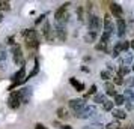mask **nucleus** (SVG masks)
Returning a JSON list of instances; mask_svg holds the SVG:
<instances>
[{"label": "nucleus", "mask_w": 134, "mask_h": 129, "mask_svg": "<svg viewBox=\"0 0 134 129\" xmlns=\"http://www.w3.org/2000/svg\"><path fill=\"white\" fill-rule=\"evenodd\" d=\"M23 36L26 38V45H27V48L30 50H35L38 48V36H36V30H33V29H27V30L23 32Z\"/></svg>", "instance_id": "1"}, {"label": "nucleus", "mask_w": 134, "mask_h": 129, "mask_svg": "<svg viewBox=\"0 0 134 129\" xmlns=\"http://www.w3.org/2000/svg\"><path fill=\"white\" fill-rule=\"evenodd\" d=\"M11 80H12V86L9 87V90L12 92L15 86H20V84H23V83L26 81V66H21V68H20L18 71L12 75V78H11Z\"/></svg>", "instance_id": "2"}, {"label": "nucleus", "mask_w": 134, "mask_h": 129, "mask_svg": "<svg viewBox=\"0 0 134 129\" xmlns=\"http://www.w3.org/2000/svg\"><path fill=\"white\" fill-rule=\"evenodd\" d=\"M97 116V107L95 105H86L85 108L79 113H75V117L79 119H91Z\"/></svg>", "instance_id": "3"}, {"label": "nucleus", "mask_w": 134, "mask_h": 129, "mask_svg": "<svg viewBox=\"0 0 134 129\" xmlns=\"http://www.w3.org/2000/svg\"><path fill=\"white\" fill-rule=\"evenodd\" d=\"M11 53H12L14 63H15L17 66H23V63H24V56H23L21 47H20L18 44H15V45H14V48L11 50Z\"/></svg>", "instance_id": "4"}, {"label": "nucleus", "mask_w": 134, "mask_h": 129, "mask_svg": "<svg viewBox=\"0 0 134 129\" xmlns=\"http://www.w3.org/2000/svg\"><path fill=\"white\" fill-rule=\"evenodd\" d=\"M66 6H68V5H63V6H60V8H59V9L54 12L56 23H60V24H65V23H66V20H68Z\"/></svg>", "instance_id": "5"}, {"label": "nucleus", "mask_w": 134, "mask_h": 129, "mask_svg": "<svg viewBox=\"0 0 134 129\" xmlns=\"http://www.w3.org/2000/svg\"><path fill=\"white\" fill-rule=\"evenodd\" d=\"M87 26H89V32H95L98 33V30H101V18L97 17V15H91L89 20H87Z\"/></svg>", "instance_id": "6"}, {"label": "nucleus", "mask_w": 134, "mask_h": 129, "mask_svg": "<svg viewBox=\"0 0 134 129\" xmlns=\"http://www.w3.org/2000/svg\"><path fill=\"white\" fill-rule=\"evenodd\" d=\"M86 107V101L83 98H75L69 101V108L74 111V113H79Z\"/></svg>", "instance_id": "7"}, {"label": "nucleus", "mask_w": 134, "mask_h": 129, "mask_svg": "<svg viewBox=\"0 0 134 129\" xmlns=\"http://www.w3.org/2000/svg\"><path fill=\"white\" fill-rule=\"evenodd\" d=\"M18 95H20V101L23 104H29V101L32 98V87L30 86L23 87L21 90H18Z\"/></svg>", "instance_id": "8"}, {"label": "nucleus", "mask_w": 134, "mask_h": 129, "mask_svg": "<svg viewBox=\"0 0 134 129\" xmlns=\"http://www.w3.org/2000/svg\"><path fill=\"white\" fill-rule=\"evenodd\" d=\"M20 104H21V101H20V95L18 92H14L11 93V96H9V99H8V105L12 108V110H17L20 107Z\"/></svg>", "instance_id": "9"}, {"label": "nucleus", "mask_w": 134, "mask_h": 129, "mask_svg": "<svg viewBox=\"0 0 134 129\" xmlns=\"http://www.w3.org/2000/svg\"><path fill=\"white\" fill-rule=\"evenodd\" d=\"M54 32L57 38L60 41H65L66 39V29H65V24H60V23H56L54 24Z\"/></svg>", "instance_id": "10"}, {"label": "nucleus", "mask_w": 134, "mask_h": 129, "mask_svg": "<svg viewBox=\"0 0 134 129\" xmlns=\"http://www.w3.org/2000/svg\"><path fill=\"white\" fill-rule=\"evenodd\" d=\"M42 33H44V36H45L47 41H53V39H54V33H53V30H51V24H50L48 21H45V23H44Z\"/></svg>", "instance_id": "11"}, {"label": "nucleus", "mask_w": 134, "mask_h": 129, "mask_svg": "<svg viewBox=\"0 0 134 129\" xmlns=\"http://www.w3.org/2000/svg\"><path fill=\"white\" fill-rule=\"evenodd\" d=\"M113 30H115V26H113V23L110 21L109 15H105V18H104V33H107V35H110V36H111Z\"/></svg>", "instance_id": "12"}, {"label": "nucleus", "mask_w": 134, "mask_h": 129, "mask_svg": "<svg viewBox=\"0 0 134 129\" xmlns=\"http://www.w3.org/2000/svg\"><path fill=\"white\" fill-rule=\"evenodd\" d=\"M118 36L122 38L125 35V32H127V23H125V20L124 18H118Z\"/></svg>", "instance_id": "13"}, {"label": "nucleus", "mask_w": 134, "mask_h": 129, "mask_svg": "<svg viewBox=\"0 0 134 129\" xmlns=\"http://www.w3.org/2000/svg\"><path fill=\"white\" fill-rule=\"evenodd\" d=\"M110 11H111V14H113L115 17H118V18H121L122 14H124L122 6L119 5V3H110Z\"/></svg>", "instance_id": "14"}, {"label": "nucleus", "mask_w": 134, "mask_h": 129, "mask_svg": "<svg viewBox=\"0 0 134 129\" xmlns=\"http://www.w3.org/2000/svg\"><path fill=\"white\" fill-rule=\"evenodd\" d=\"M6 59H8V53L5 51V50H2L0 48V69L2 71H5L6 69Z\"/></svg>", "instance_id": "15"}, {"label": "nucleus", "mask_w": 134, "mask_h": 129, "mask_svg": "<svg viewBox=\"0 0 134 129\" xmlns=\"http://www.w3.org/2000/svg\"><path fill=\"white\" fill-rule=\"evenodd\" d=\"M69 83H71V86H74L75 87V90H77V92H83V90H85V84H81V83H79V81L75 80V78H69Z\"/></svg>", "instance_id": "16"}, {"label": "nucleus", "mask_w": 134, "mask_h": 129, "mask_svg": "<svg viewBox=\"0 0 134 129\" xmlns=\"http://www.w3.org/2000/svg\"><path fill=\"white\" fill-rule=\"evenodd\" d=\"M105 93L107 95H110V96H116L118 93H116V90H115V84L113 83H105Z\"/></svg>", "instance_id": "17"}, {"label": "nucleus", "mask_w": 134, "mask_h": 129, "mask_svg": "<svg viewBox=\"0 0 134 129\" xmlns=\"http://www.w3.org/2000/svg\"><path fill=\"white\" fill-rule=\"evenodd\" d=\"M97 36H98V33H95V32H89V33H86V36H85V42H87V44L95 42V41H97Z\"/></svg>", "instance_id": "18"}, {"label": "nucleus", "mask_w": 134, "mask_h": 129, "mask_svg": "<svg viewBox=\"0 0 134 129\" xmlns=\"http://www.w3.org/2000/svg\"><path fill=\"white\" fill-rule=\"evenodd\" d=\"M57 116H59V119L68 120V119H69V113H68V110H66V108H63V107H60V108L57 110Z\"/></svg>", "instance_id": "19"}, {"label": "nucleus", "mask_w": 134, "mask_h": 129, "mask_svg": "<svg viewBox=\"0 0 134 129\" xmlns=\"http://www.w3.org/2000/svg\"><path fill=\"white\" fill-rule=\"evenodd\" d=\"M111 114H113V117H116V119H125L127 117V113L124 110H119V108H116V110H111Z\"/></svg>", "instance_id": "20"}, {"label": "nucleus", "mask_w": 134, "mask_h": 129, "mask_svg": "<svg viewBox=\"0 0 134 129\" xmlns=\"http://www.w3.org/2000/svg\"><path fill=\"white\" fill-rule=\"evenodd\" d=\"M99 77L103 78V80H105V81H109L110 78H113V72H110V71H101V74H99Z\"/></svg>", "instance_id": "21"}, {"label": "nucleus", "mask_w": 134, "mask_h": 129, "mask_svg": "<svg viewBox=\"0 0 134 129\" xmlns=\"http://www.w3.org/2000/svg\"><path fill=\"white\" fill-rule=\"evenodd\" d=\"M38 72H39V63H38V60H35V66H33V69H32L30 74L27 75V78H26V80H29V78H32V77H35Z\"/></svg>", "instance_id": "22"}, {"label": "nucleus", "mask_w": 134, "mask_h": 129, "mask_svg": "<svg viewBox=\"0 0 134 129\" xmlns=\"http://www.w3.org/2000/svg\"><path fill=\"white\" fill-rule=\"evenodd\" d=\"M93 102H97V104H104V102H105V96L101 95V93H97V95L93 96Z\"/></svg>", "instance_id": "23"}, {"label": "nucleus", "mask_w": 134, "mask_h": 129, "mask_svg": "<svg viewBox=\"0 0 134 129\" xmlns=\"http://www.w3.org/2000/svg\"><path fill=\"white\" fill-rule=\"evenodd\" d=\"M113 104L116 105H124L125 104V98H124V95H116L115 96V102Z\"/></svg>", "instance_id": "24"}, {"label": "nucleus", "mask_w": 134, "mask_h": 129, "mask_svg": "<svg viewBox=\"0 0 134 129\" xmlns=\"http://www.w3.org/2000/svg\"><path fill=\"white\" fill-rule=\"evenodd\" d=\"M124 84L128 87V89H131L134 87V77H127L125 80H124Z\"/></svg>", "instance_id": "25"}, {"label": "nucleus", "mask_w": 134, "mask_h": 129, "mask_svg": "<svg viewBox=\"0 0 134 129\" xmlns=\"http://www.w3.org/2000/svg\"><path fill=\"white\" fill-rule=\"evenodd\" d=\"M127 74H130V68H127V66H121L119 71H118V75L124 78V75H127Z\"/></svg>", "instance_id": "26"}, {"label": "nucleus", "mask_w": 134, "mask_h": 129, "mask_svg": "<svg viewBox=\"0 0 134 129\" xmlns=\"http://www.w3.org/2000/svg\"><path fill=\"white\" fill-rule=\"evenodd\" d=\"M9 9H11V5H9V2L0 0V11H9Z\"/></svg>", "instance_id": "27"}, {"label": "nucleus", "mask_w": 134, "mask_h": 129, "mask_svg": "<svg viewBox=\"0 0 134 129\" xmlns=\"http://www.w3.org/2000/svg\"><path fill=\"white\" fill-rule=\"evenodd\" d=\"M103 108H104V111H111L113 110V102L111 101H105L103 104Z\"/></svg>", "instance_id": "28"}, {"label": "nucleus", "mask_w": 134, "mask_h": 129, "mask_svg": "<svg viewBox=\"0 0 134 129\" xmlns=\"http://www.w3.org/2000/svg\"><path fill=\"white\" fill-rule=\"evenodd\" d=\"M105 129H121V125L118 122H110L107 126H105Z\"/></svg>", "instance_id": "29"}, {"label": "nucleus", "mask_w": 134, "mask_h": 129, "mask_svg": "<svg viewBox=\"0 0 134 129\" xmlns=\"http://www.w3.org/2000/svg\"><path fill=\"white\" fill-rule=\"evenodd\" d=\"M85 129H104V126L101 125V123H92V125H89V126H86Z\"/></svg>", "instance_id": "30"}, {"label": "nucleus", "mask_w": 134, "mask_h": 129, "mask_svg": "<svg viewBox=\"0 0 134 129\" xmlns=\"http://www.w3.org/2000/svg\"><path fill=\"white\" fill-rule=\"evenodd\" d=\"M95 92H97V86L93 84V86H92L91 89H89V92H87V93L85 95V98H87V96H91V95H95ZM85 98H83V99H85Z\"/></svg>", "instance_id": "31"}, {"label": "nucleus", "mask_w": 134, "mask_h": 129, "mask_svg": "<svg viewBox=\"0 0 134 129\" xmlns=\"http://www.w3.org/2000/svg\"><path fill=\"white\" fill-rule=\"evenodd\" d=\"M95 48L98 50V51H105V50H107V45H105V44H97V45H95Z\"/></svg>", "instance_id": "32"}, {"label": "nucleus", "mask_w": 134, "mask_h": 129, "mask_svg": "<svg viewBox=\"0 0 134 129\" xmlns=\"http://www.w3.org/2000/svg\"><path fill=\"white\" fill-rule=\"evenodd\" d=\"M127 30H128V32H131V33H134V21H133V20H130V21H128Z\"/></svg>", "instance_id": "33"}, {"label": "nucleus", "mask_w": 134, "mask_h": 129, "mask_svg": "<svg viewBox=\"0 0 134 129\" xmlns=\"http://www.w3.org/2000/svg\"><path fill=\"white\" fill-rule=\"evenodd\" d=\"M115 84H116V86H122V84H124V80H122V77L116 75V77H115Z\"/></svg>", "instance_id": "34"}, {"label": "nucleus", "mask_w": 134, "mask_h": 129, "mask_svg": "<svg viewBox=\"0 0 134 129\" xmlns=\"http://www.w3.org/2000/svg\"><path fill=\"white\" fill-rule=\"evenodd\" d=\"M121 62H124V63H125V66H128V65L133 62V57H131V56H125V59H124V60H121Z\"/></svg>", "instance_id": "35"}, {"label": "nucleus", "mask_w": 134, "mask_h": 129, "mask_svg": "<svg viewBox=\"0 0 134 129\" xmlns=\"http://www.w3.org/2000/svg\"><path fill=\"white\" fill-rule=\"evenodd\" d=\"M35 129H48L47 126H44V125H41V123H38L36 126H35Z\"/></svg>", "instance_id": "36"}, {"label": "nucleus", "mask_w": 134, "mask_h": 129, "mask_svg": "<svg viewBox=\"0 0 134 129\" xmlns=\"http://www.w3.org/2000/svg\"><path fill=\"white\" fill-rule=\"evenodd\" d=\"M44 18H45V15H41L39 18H36V21H35V23H36V24H39L41 21H44Z\"/></svg>", "instance_id": "37"}, {"label": "nucleus", "mask_w": 134, "mask_h": 129, "mask_svg": "<svg viewBox=\"0 0 134 129\" xmlns=\"http://www.w3.org/2000/svg\"><path fill=\"white\" fill-rule=\"evenodd\" d=\"M118 56H119V53H118V51H115V50H113V51H111V57H118Z\"/></svg>", "instance_id": "38"}, {"label": "nucleus", "mask_w": 134, "mask_h": 129, "mask_svg": "<svg viewBox=\"0 0 134 129\" xmlns=\"http://www.w3.org/2000/svg\"><path fill=\"white\" fill-rule=\"evenodd\" d=\"M8 44H14V36L8 38Z\"/></svg>", "instance_id": "39"}, {"label": "nucleus", "mask_w": 134, "mask_h": 129, "mask_svg": "<svg viewBox=\"0 0 134 129\" xmlns=\"http://www.w3.org/2000/svg\"><path fill=\"white\" fill-rule=\"evenodd\" d=\"M62 129H72L71 126H68V125H65V126H62Z\"/></svg>", "instance_id": "40"}, {"label": "nucleus", "mask_w": 134, "mask_h": 129, "mask_svg": "<svg viewBox=\"0 0 134 129\" xmlns=\"http://www.w3.org/2000/svg\"><path fill=\"white\" fill-rule=\"evenodd\" d=\"M130 47H131V48L134 50V39H133V41H131V42H130Z\"/></svg>", "instance_id": "41"}, {"label": "nucleus", "mask_w": 134, "mask_h": 129, "mask_svg": "<svg viewBox=\"0 0 134 129\" xmlns=\"http://www.w3.org/2000/svg\"><path fill=\"white\" fill-rule=\"evenodd\" d=\"M125 129H134L133 125H128V126H125Z\"/></svg>", "instance_id": "42"}, {"label": "nucleus", "mask_w": 134, "mask_h": 129, "mask_svg": "<svg viewBox=\"0 0 134 129\" xmlns=\"http://www.w3.org/2000/svg\"><path fill=\"white\" fill-rule=\"evenodd\" d=\"M2 20H3V15H2V12H0V21H2Z\"/></svg>", "instance_id": "43"}]
</instances>
